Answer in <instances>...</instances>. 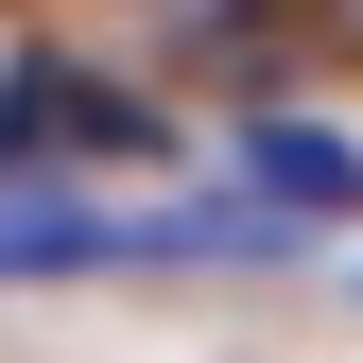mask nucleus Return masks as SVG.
<instances>
[{
  "instance_id": "nucleus-1",
  "label": "nucleus",
  "mask_w": 363,
  "mask_h": 363,
  "mask_svg": "<svg viewBox=\"0 0 363 363\" xmlns=\"http://www.w3.org/2000/svg\"><path fill=\"white\" fill-rule=\"evenodd\" d=\"M259 173H277L294 208H346V191H363V156H346V139H259Z\"/></svg>"
}]
</instances>
